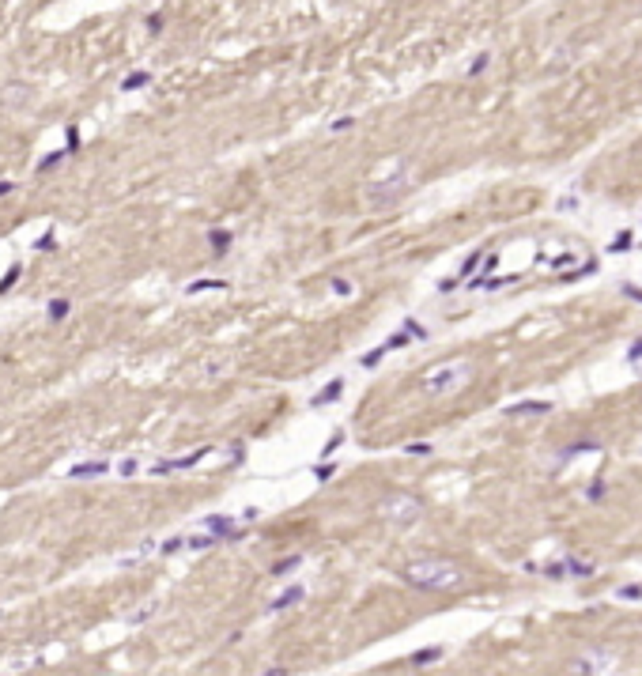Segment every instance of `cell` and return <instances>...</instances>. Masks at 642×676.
Wrapping results in <instances>:
<instances>
[{"instance_id": "obj_1", "label": "cell", "mask_w": 642, "mask_h": 676, "mask_svg": "<svg viewBox=\"0 0 642 676\" xmlns=\"http://www.w3.org/2000/svg\"><path fill=\"white\" fill-rule=\"evenodd\" d=\"M400 578L416 590H431V593H449L465 586V570L449 559H412L400 567Z\"/></svg>"}, {"instance_id": "obj_2", "label": "cell", "mask_w": 642, "mask_h": 676, "mask_svg": "<svg viewBox=\"0 0 642 676\" xmlns=\"http://www.w3.org/2000/svg\"><path fill=\"white\" fill-rule=\"evenodd\" d=\"M472 382V363L465 359H454V363H442V367H431L423 374V393L427 397H449V393H461L465 385Z\"/></svg>"}, {"instance_id": "obj_3", "label": "cell", "mask_w": 642, "mask_h": 676, "mask_svg": "<svg viewBox=\"0 0 642 676\" xmlns=\"http://www.w3.org/2000/svg\"><path fill=\"white\" fill-rule=\"evenodd\" d=\"M408 185H412V178H408V171L400 166V171H393L389 178H374V182H367V189H363V200H367V208H374V212H382V208H393L400 197L408 193Z\"/></svg>"}, {"instance_id": "obj_4", "label": "cell", "mask_w": 642, "mask_h": 676, "mask_svg": "<svg viewBox=\"0 0 642 676\" xmlns=\"http://www.w3.org/2000/svg\"><path fill=\"white\" fill-rule=\"evenodd\" d=\"M620 669V654L616 650H605V646H593L585 650V654H578L571 665H567V673L574 676H605V673H616Z\"/></svg>"}, {"instance_id": "obj_5", "label": "cell", "mask_w": 642, "mask_h": 676, "mask_svg": "<svg viewBox=\"0 0 642 676\" xmlns=\"http://www.w3.org/2000/svg\"><path fill=\"white\" fill-rule=\"evenodd\" d=\"M382 514L393 521V525L408 529V525H416V521L423 518V503H420V499H412V495H389L382 503Z\"/></svg>"}, {"instance_id": "obj_6", "label": "cell", "mask_w": 642, "mask_h": 676, "mask_svg": "<svg viewBox=\"0 0 642 676\" xmlns=\"http://www.w3.org/2000/svg\"><path fill=\"white\" fill-rule=\"evenodd\" d=\"M212 454V446H197L193 454H186V457H166V461H155L151 465V476H171V472H189V469H197L204 457Z\"/></svg>"}, {"instance_id": "obj_7", "label": "cell", "mask_w": 642, "mask_h": 676, "mask_svg": "<svg viewBox=\"0 0 642 676\" xmlns=\"http://www.w3.org/2000/svg\"><path fill=\"white\" fill-rule=\"evenodd\" d=\"M238 521H242V518H231V514H208L204 529H208V533H215L220 541H238V537H242V533H238Z\"/></svg>"}, {"instance_id": "obj_8", "label": "cell", "mask_w": 642, "mask_h": 676, "mask_svg": "<svg viewBox=\"0 0 642 676\" xmlns=\"http://www.w3.org/2000/svg\"><path fill=\"white\" fill-rule=\"evenodd\" d=\"M110 461H79L68 469V480H95V476H106Z\"/></svg>"}, {"instance_id": "obj_9", "label": "cell", "mask_w": 642, "mask_h": 676, "mask_svg": "<svg viewBox=\"0 0 642 676\" xmlns=\"http://www.w3.org/2000/svg\"><path fill=\"white\" fill-rule=\"evenodd\" d=\"M340 397H344V378H333V382H325V389L310 397V405L325 408V405H333V400H340Z\"/></svg>"}, {"instance_id": "obj_10", "label": "cell", "mask_w": 642, "mask_h": 676, "mask_svg": "<svg viewBox=\"0 0 642 676\" xmlns=\"http://www.w3.org/2000/svg\"><path fill=\"white\" fill-rule=\"evenodd\" d=\"M302 597H307V593H302V586H287V590H284V593H280V597H276V601H272V605H269V612H284V608L299 605Z\"/></svg>"}, {"instance_id": "obj_11", "label": "cell", "mask_w": 642, "mask_h": 676, "mask_svg": "<svg viewBox=\"0 0 642 676\" xmlns=\"http://www.w3.org/2000/svg\"><path fill=\"white\" fill-rule=\"evenodd\" d=\"M552 400H518V405L507 408V416H529V412H552Z\"/></svg>"}, {"instance_id": "obj_12", "label": "cell", "mask_w": 642, "mask_h": 676, "mask_svg": "<svg viewBox=\"0 0 642 676\" xmlns=\"http://www.w3.org/2000/svg\"><path fill=\"white\" fill-rule=\"evenodd\" d=\"M220 544V537L215 533H197V537H186V552H208Z\"/></svg>"}, {"instance_id": "obj_13", "label": "cell", "mask_w": 642, "mask_h": 676, "mask_svg": "<svg viewBox=\"0 0 642 676\" xmlns=\"http://www.w3.org/2000/svg\"><path fill=\"white\" fill-rule=\"evenodd\" d=\"M227 287V280H215V276H208V280H193V284L186 287V295H200V291H223Z\"/></svg>"}, {"instance_id": "obj_14", "label": "cell", "mask_w": 642, "mask_h": 676, "mask_svg": "<svg viewBox=\"0 0 642 676\" xmlns=\"http://www.w3.org/2000/svg\"><path fill=\"white\" fill-rule=\"evenodd\" d=\"M151 84V72H128V76L121 79V91H144V87Z\"/></svg>"}, {"instance_id": "obj_15", "label": "cell", "mask_w": 642, "mask_h": 676, "mask_svg": "<svg viewBox=\"0 0 642 676\" xmlns=\"http://www.w3.org/2000/svg\"><path fill=\"white\" fill-rule=\"evenodd\" d=\"M68 310H72V302L64 299V295H57V299H50V307H46V318H50V321H64V318H68Z\"/></svg>"}, {"instance_id": "obj_16", "label": "cell", "mask_w": 642, "mask_h": 676, "mask_svg": "<svg viewBox=\"0 0 642 676\" xmlns=\"http://www.w3.org/2000/svg\"><path fill=\"white\" fill-rule=\"evenodd\" d=\"M438 657H442V646H427V650H416V654H412V665H416V669H423V665H435Z\"/></svg>"}, {"instance_id": "obj_17", "label": "cell", "mask_w": 642, "mask_h": 676, "mask_svg": "<svg viewBox=\"0 0 642 676\" xmlns=\"http://www.w3.org/2000/svg\"><path fill=\"white\" fill-rule=\"evenodd\" d=\"M563 567H567V574L571 578H593V563H582V559H563Z\"/></svg>"}, {"instance_id": "obj_18", "label": "cell", "mask_w": 642, "mask_h": 676, "mask_svg": "<svg viewBox=\"0 0 642 676\" xmlns=\"http://www.w3.org/2000/svg\"><path fill=\"white\" fill-rule=\"evenodd\" d=\"M299 563H302V555H284V559L272 563V574H276V578H287L295 567H299Z\"/></svg>"}, {"instance_id": "obj_19", "label": "cell", "mask_w": 642, "mask_h": 676, "mask_svg": "<svg viewBox=\"0 0 642 676\" xmlns=\"http://www.w3.org/2000/svg\"><path fill=\"white\" fill-rule=\"evenodd\" d=\"M593 450H597V442H593V438L571 442V450H563V454H559V461H571V457H578V454H593Z\"/></svg>"}, {"instance_id": "obj_20", "label": "cell", "mask_w": 642, "mask_h": 676, "mask_svg": "<svg viewBox=\"0 0 642 676\" xmlns=\"http://www.w3.org/2000/svg\"><path fill=\"white\" fill-rule=\"evenodd\" d=\"M385 351H389L385 344H382V348H371L367 356H359V367H363V370H374V367H378L382 359H385Z\"/></svg>"}, {"instance_id": "obj_21", "label": "cell", "mask_w": 642, "mask_h": 676, "mask_svg": "<svg viewBox=\"0 0 642 676\" xmlns=\"http://www.w3.org/2000/svg\"><path fill=\"white\" fill-rule=\"evenodd\" d=\"M231 238H235L231 231H212V235H208V242H212L215 253H227V249H231Z\"/></svg>"}, {"instance_id": "obj_22", "label": "cell", "mask_w": 642, "mask_h": 676, "mask_svg": "<svg viewBox=\"0 0 642 676\" xmlns=\"http://www.w3.org/2000/svg\"><path fill=\"white\" fill-rule=\"evenodd\" d=\"M631 246H635V235H631V231H620V235L608 242V249H612V253H628Z\"/></svg>"}, {"instance_id": "obj_23", "label": "cell", "mask_w": 642, "mask_h": 676, "mask_svg": "<svg viewBox=\"0 0 642 676\" xmlns=\"http://www.w3.org/2000/svg\"><path fill=\"white\" fill-rule=\"evenodd\" d=\"M19 276H23V269H19V264H12V269H8L4 276H0V295H4V291H12V287L19 284Z\"/></svg>"}, {"instance_id": "obj_24", "label": "cell", "mask_w": 642, "mask_h": 676, "mask_svg": "<svg viewBox=\"0 0 642 676\" xmlns=\"http://www.w3.org/2000/svg\"><path fill=\"white\" fill-rule=\"evenodd\" d=\"M480 261H484V253H469V257H465V264H461V272H457V280H469L472 272L480 269Z\"/></svg>"}, {"instance_id": "obj_25", "label": "cell", "mask_w": 642, "mask_h": 676, "mask_svg": "<svg viewBox=\"0 0 642 676\" xmlns=\"http://www.w3.org/2000/svg\"><path fill=\"white\" fill-rule=\"evenodd\" d=\"M340 446H344V431H333V434H329V442L321 446V457H333Z\"/></svg>"}, {"instance_id": "obj_26", "label": "cell", "mask_w": 642, "mask_h": 676, "mask_svg": "<svg viewBox=\"0 0 642 676\" xmlns=\"http://www.w3.org/2000/svg\"><path fill=\"white\" fill-rule=\"evenodd\" d=\"M64 140H68V144H64V155H76V151H79V128H76V125H68Z\"/></svg>"}, {"instance_id": "obj_27", "label": "cell", "mask_w": 642, "mask_h": 676, "mask_svg": "<svg viewBox=\"0 0 642 676\" xmlns=\"http://www.w3.org/2000/svg\"><path fill=\"white\" fill-rule=\"evenodd\" d=\"M351 291H356V287H351L348 276H336V280H333V295H340V299H351Z\"/></svg>"}, {"instance_id": "obj_28", "label": "cell", "mask_w": 642, "mask_h": 676, "mask_svg": "<svg viewBox=\"0 0 642 676\" xmlns=\"http://www.w3.org/2000/svg\"><path fill=\"white\" fill-rule=\"evenodd\" d=\"M616 597H623V601H642V586H639V582L620 586V590H616Z\"/></svg>"}, {"instance_id": "obj_29", "label": "cell", "mask_w": 642, "mask_h": 676, "mask_svg": "<svg viewBox=\"0 0 642 676\" xmlns=\"http://www.w3.org/2000/svg\"><path fill=\"white\" fill-rule=\"evenodd\" d=\"M408 454H412V457H431V454H435V446H431V442H408Z\"/></svg>"}, {"instance_id": "obj_30", "label": "cell", "mask_w": 642, "mask_h": 676, "mask_svg": "<svg viewBox=\"0 0 642 676\" xmlns=\"http://www.w3.org/2000/svg\"><path fill=\"white\" fill-rule=\"evenodd\" d=\"M487 64H492V53H480V57L472 61L465 72H469V76H480V72H487Z\"/></svg>"}, {"instance_id": "obj_31", "label": "cell", "mask_w": 642, "mask_h": 676, "mask_svg": "<svg viewBox=\"0 0 642 676\" xmlns=\"http://www.w3.org/2000/svg\"><path fill=\"white\" fill-rule=\"evenodd\" d=\"M61 159H64V148H57V151H50V155H46V159H42V163H38V174H46V171H50V166H57V163H61Z\"/></svg>"}, {"instance_id": "obj_32", "label": "cell", "mask_w": 642, "mask_h": 676, "mask_svg": "<svg viewBox=\"0 0 642 676\" xmlns=\"http://www.w3.org/2000/svg\"><path fill=\"white\" fill-rule=\"evenodd\" d=\"M585 499H590V503H601V499H605V480H593V484L585 487Z\"/></svg>"}, {"instance_id": "obj_33", "label": "cell", "mask_w": 642, "mask_h": 676, "mask_svg": "<svg viewBox=\"0 0 642 676\" xmlns=\"http://www.w3.org/2000/svg\"><path fill=\"white\" fill-rule=\"evenodd\" d=\"M182 548H186V537H171L166 544H159V552H163V555H174V552H182Z\"/></svg>"}, {"instance_id": "obj_34", "label": "cell", "mask_w": 642, "mask_h": 676, "mask_svg": "<svg viewBox=\"0 0 642 676\" xmlns=\"http://www.w3.org/2000/svg\"><path fill=\"white\" fill-rule=\"evenodd\" d=\"M405 329H408V336H412V340H427V329H423L420 321L408 318V321H405Z\"/></svg>"}, {"instance_id": "obj_35", "label": "cell", "mask_w": 642, "mask_h": 676, "mask_svg": "<svg viewBox=\"0 0 642 676\" xmlns=\"http://www.w3.org/2000/svg\"><path fill=\"white\" fill-rule=\"evenodd\" d=\"M408 340H412V336H408V329H400V333H393L389 340H385V348H405Z\"/></svg>"}, {"instance_id": "obj_36", "label": "cell", "mask_w": 642, "mask_h": 676, "mask_svg": "<svg viewBox=\"0 0 642 676\" xmlns=\"http://www.w3.org/2000/svg\"><path fill=\"white\" fill-rule=\"evenodd\" d=\"M333 472H336V469H333V465H329V457H325V465H318V469H314V476L321 480V484H325V480H333Z\"/></svg>"}, {"instance_id": "obj_37", "label": "cell", "mask_w": 642, "mask_h": 676, "mask_svg": "<svg viewBox=\"0 0 642 676\" xmlns=\"http://www.w3.org/2000/svg\"><path fill=\"white\" fill-rule=\"evenodd\" d=\"M495 269H499V257L487 253V257H484V264H480V276H487V272H495Z\"/></svg>"}, {"instance_id": "obj_38", "label": "cell", "mask_w": 642, "mask_h": 676, "mask_svg": "<svg viewBox=\"0 0 642 676\" xmlns=\"http://www.w3.org/2000/svg\"><path fill=\"white\" fill-rule=\"evenodd\" d=\"M148 30H151V35H163V15H148Z\"/></svg>"}, {"instance_id": "obj_39", "label": "cell", "mask_w": 642, "mask_h": 676, "mask_svg": "<svg viewBox=\"0 0 642 676\" xmlns=\"http://www.w3.org/2000/svg\"><path fill=\"white\" fill-rule=\"evenodd\" d=\"M136 469H140V465H136L133 457H128V461H121V465H117V472H121V476H133Z\"/></svg>"}, {"instance_id": "obj_40", "label": "cell", "mask_w": 642, "mask_h": 676, "mask_svg": "<svg viewBox=\"0 0 642 676\" xmlns=\"http://www.w3.org/2000/svg\"><path fill=\"white\" fill-rule=\"evenodd\" d=\"M623 295H628V299H635V302H642V287H635V284H623Z\"/></svg>"}, {"instance_id": "obj_41", "label": "cell", "mask_w": 642, "mask_h": 676, "mask_svg": "<svg viewBox=\"0 0 642 676\" xmlns=\"http://www.w3.org/2000/svg\"><path fill=\"white\" fill-rule=\"evenodd\" d=\"M628 359H631V363H642V340H639V344H631V348H628Z\"/></svg>"}, {"instance_id": "obj_42", "label": "cell", "mask_w": 642, "mask_h": 676, "mask_svg": "<svg viewBox=\"0 0 642 676\" xmlns=\"http://www.w3.org/2000/svg\"><path fill=\"white\" fill-rule=\"evenodd\" d=\"M356 125V117H340V122H333V133H344V128Z\"/></svg>"}, {"instance_id": "obj_43", "label": "cell", "mask_w": 642, "mask_h": 676, "mask_svg": "<svg viewBox=\"0 0 642 676\" xmlns=\"http://www.w3.org/2000/svg\"><path fill=\"white\" fill-rule=\"evenodd\" d=\"M53 246H57V238H53V231H50V235H46L42 242H38V249H53Z\"/></svg>"}, {"instance_id": "obj_44", "label": "cell", "mask_w": 642, "mask_h": 676, "mask_svg": "<svg viewBox=\"0 0 642 676\" xmlns=\"http://www.w3.org/2000/svg\"><path fill=\"white\" fill-rule=\"evenodd\" d=\"M12 189H15L12 182H0V197H8V193H12Z\"/></svg>"}]
</instances>
